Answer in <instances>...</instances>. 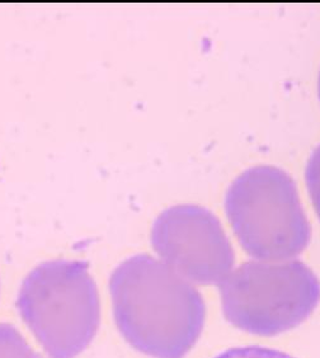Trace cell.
<instances>
[{
    "mask_svg": "<svg viewBox=\"0 0 320 358\" xmlns=\"http://www.w3.org/2000/svg\"><path fill=\"white\" fill-rule=\"evenodd\" d=\"M225 210L248 255L290 261L307 248L312 231L293 179L273 166H256L230 185Z\"/></svg>",
    "mask_w": 320,
    "mask_h": 358,
    "instance_id": "3957f363",
    "label": "cell"
},
{
    "mask_svg": "<svg viewBox=\"0 0 320 358\" xmlns=\"http://www.w3.org/2000/svg\"><path fill=\"white\" fill-rule=\"evenodd\" d=\"M0 358H41L14 325L0 323Z\"/></svg>",
    "mask_w": 320,
    "mask_h": 358,
    "instance_id": "8992f818",
    "label": "cell"
},
{
    "mask_svg": "<svg viewBox=\"0 0 320 358\" xmlns=\"http://www.w3.org/2000/svg\"><path fill=\"white\" fill-rule=\"evenodd\" d=\"M152 244L161 262L189 282H223L234 266V250L223 225L208 208L177 205L154 221Z\"/></svg>",
    "mask_w": 320,
    "mask_h": 358,
    "instance_id": "5b68a950",
    "label": "cell"
},
{
    "mask_svg": "<svg viewBox=\"0 0 320 358\" xmlns=\"http://www.w3.org/2000/svg\"><path fill=\"white\" fill-rule=\"evenodd\" d=\"M318 90H319V98H320V74H319V82H318Z\"/></svg>",
    "mask_w": 320,
    "mask_h": 358,
    "instance_id": "9c48e42d",
    "label": "cell"
},
{
    "mask_svg": "<svg viewBox=\"0 0 320 358\" xmlns=\"http://www.w3.org/2000/svg\"><path fill=\"white\" fill-rule=\"evenodd\" d=\"M115 322L126 342L154 358H183L205 323L200 292L166 263L136 255L110 278Z\"/></svg>",
    "mask_w": 320,
    "mask_h": 358,
    "instance_id": "6da1fadb",
    "label": "cell"
},
{
    "mask_svg": "<svg viewBox=\"0 0 320 358\" xmlns=\"http://www.w3.org/2000/svg\"><path fill=\"white\" fill-rule=\"evenodd\" d=\"M305 177L307 191L310 193L315 211L320 219V144L314 149L309 158Z\"/></svg>",
    "mask_w": 320,
    "mask_h": 358,
    "instance_id": "52a82bcc",
    "label": "cell"
},
{
    "mask_svg": "<svg viewBox=\"0 0 320 358\" xmlns=\"http://www.w3.org/2000/svg\"><path fill=\"white\" fill-rule=\"evenodd\" d=\"M215 358H293L284 353L271 348L263 347H242V348H233L223 352Z\"/></svg>",
    "mask_w": 320,
    "mask_h": 358,
    "instance_id": "ba28073f",
    "label": "cell"
},
{
    "mask_svg": "<svg viewBox=\"0 0 320 358\" xmlns=\"http://www.w3.org/2000/svg\"><path fill=\"white\" fill-rule=\"evenodd\" d=\"M17 308L50 358L77 357L99 328L97 285L82 261L38 264L22 282Z\"/></svg>",
    "mask_w": 320,
    "mask_h": 358,
    "instance_id": "7a4b0ae2",
    "label": "cell"
},
{
    "mask_svg": "<svg viewBox=\"0 0 320 358\" xmlns=\"http://www.w3.org/2000/svg\"><path fill=\"white\" fill-rule=\"evenodd\" d=\"M224 314L239 329L261 336L290 331L320 300V282L300 261H252L219 285Z\"/></svg>",
    "mask_w": 320,
    "mask_h": 358,
    "instance_id": "277c9868",
    "label": "cell"
}]
</instances>
